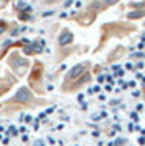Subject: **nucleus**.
I'll return each mask as SVG.
<instances>
[{"mask_svg":"<svg viewBox=\"0 0 145 146\" xmlns=\"http://www.w3.org/2000/svg\"><path fill=\"white\" fill-rule=\"evenodd\" d=\"M85 70V63H82V65H78L77 68H73L72 72H70V75H68V78H73V76H78L80 73Z\"/></svg>","mask_w":145,"mask_h":146,"instance_id":"f257e3e1","label":"nucleus"},{"mask_svg":"<svg viewBox=\"0 0 145 146\" xmlns=\"http://www.w3.org/2000/svg\"><path fill=\"white\" fill-rule=\"evenodd\" d=\"M70 41H72V34L70 33H65V37L60 36V44H68Z\"/></svg>","mask_w":145,"mask_h":146,"instance_id":"f03ea898","label":"nucleus"}]
</instances>
